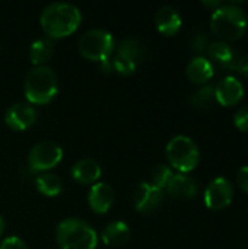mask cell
I'll list each match as a JSON object with an SVG mask.
<instances>
[{
	"instance_id": "8",
	"label": "cell",
	"mask_w": 248,
	"mask_h": 249,
	"mask_svg": "<svg viewBox=\"0 0 248 249\" xmlns=\"http://www.w3.org/2000/svg\"><path fill=\"white\" fill-rule=\"evenodd\" d=\"M234 197V188L227 178H215L205 190V204L210 210H224Z\"/></svg>"
},
{
	"instance_id": "13",
	"label": "cell",
	"mask_w": 248,
	"mask_h": 249,
	"mask_svg": "<svg viewBox=\"0 0 248 249\" xmlns=\"http://www.w3.org/2000/svg\"><path fill=\"white\" fill-rule=\"evenodd\" d=\"M155 23H156V28L161 34L172 36L180 31L183 20H181V16L175 7L162 6L158 9V12L155 15Z\"/></svg>"
},
{
	"instance_id": "16",
	"label": "cell",
	"mask_w": 248,
	"mask_h": 249,
	"mask_svg": "<svg viewBox=\"0 0 248 249\" xmlns=\"http://www.w3.org/2000/svg\"><path fill=\"white\" fill-rule=\"evenodd\" d=\"M208 60L212 63L213 69L215 66H218L219 69H231L232 63H234V58H235V51L224 41H216V42H212L209 44L208 50Z\"/></svg>"
},
{
	"instance_id": "9",
	"label": "cell",
	"mask_w": 248,
	"mask_h": 249,
	"mask_svg": "<svg viewBox=\"0 0 248 249\" xmlns=\"http://www.w3.org/2000/svg\"><path fill=\"white\" fill-rule=\"evenodd\" d=\"M164 201V190L152 185L149 181L140 182L133 193V206L139 213H152Z\"/></svg>"
},
{
	"instance_id": "14",
	"label": "cell",
	"mask_w": 248,
	"mask_h": 249,
	"mask_svg": "<svg viewBox=\"0 0 248 249\" xmlns=\"http://www.w3.org/2000/svg\"><path fill=\"white\" fill-rule=\"evenodd\" d=\"M197 191H199L197 182L186 174L172 175V178L170 179V182L167 185V193L171 197L180 198V200L193 198L197 194Z\"/></svg>"
},
{
	"instance_id": "10",
	"label": "cell",
	"mask_w": 248,
	"mask_h": 249,
	"mask_svg": "<svg viewBox=\"0 0 248 249\" xmlns=\"http://www.w3.org/2000/svg\"><path fill=\"white\" fill-rule=\"evenodd\" d=\"M37 120V111L31 104L16 102L10 105L4 114V123L15 131L28 130Z\"/></svg>"
},
{
	"instance_id": "31",
	"label": "cell",
	"mask_w": 248,
	"mask_h": 249,
	"mask_svg": "<svg viewBox=\"0 0 248 249\" xmlns=\"http://www.w3.org/2000/svg\"><path fill=\"white\" fill-rule=\"evenodd\" d=\"M203 4H205V6H208V7H215V10H216L218 7H221V6H222V3H221V1H203Z\"/></svg>"
},
{
	"instance_id": "28",
	"label": "cell",
	"mask_w": 248,
	"mask_h": 249,
	"mask_svg": "<svg viewBox=\"0 0 248 249\" xmlns=\"http://www.w3.org/2000/svg\"><path fill=\"white\" fill-rule=\"evenodd\" d=\"M237 182H238L240 188H241L244 193H247L248 194V166H243V168L238 171Z\"/></svg>"
},
{
	"instance_id": "19",
	"label": "cell",
	"mask_w": 248,
	"mask_h": 249,
	"mask_svg": "<svg viewBox=\"0 0 248 249\" xmlns=\"http://www.w3.org/2000/svg\"><path fill=\"white\" fill-rule=\"evenodd\" d=\"M54 53V42L51 38H39L29 47V58L34 66H44Z\"/></svg>"
},
{
	"instance_id": "15",
	"label": "cell",
	"mask_w": 248,
	"mask_h": 249,
	"mask_svg": "<svg viewBox=\"0 0 248 249\" xmlns=\"http://www.w3.org/2000/svg\"><path fill=\"white\" fill-rule=\"evenodd\" d=\"M70 174L75 181L88 185V184H96V181L101 178L102 171L99 163L95 162L94 159H80L73 165Z\"/></svg>"
},
{
	"instance_id": "29",
	"label": "cell",
	"mask_w": 248,
	"mask_h": 249,
	"mask_svg": "<svg viewBox=\"0 0 248 249\" xmlns=\"http://www.w3.org/2000/svg\"><path fill=\"white\" fill-rule=\"evenodd\" d=\"M209 47V41L205 35H197L194 39H193V50L196 51H205L208 50Z\"/></svg>"
},
{
	"instance_id": "5",
	"label": "cell",
	"mask_w": 248,
	"mask_h": 249,
	"mask_svg": "<svg viewBox=\"0 0 248 249\" xmlns=\"http://www.w3.org/2000/svg\"><path fill=\"white\" fill-rule=\"evenodd\" d=\"M167 159L180 174L191 172L199 160L200 152L197 144L187 136H175L167 144Z\"/></svg>"
},
{
	"instance_id": "4",
	"label": "cell",
	"mask_w": 248,
	"mask_h": 249,
	"mask_svg": "<svg viewBox=\"0 0 248 249\" xmlns=\"http://www.w3.org/2000/svg\"><path fill=\"white\" fill-rule=\"evenodd\" d=\"M56 239L60 249H95L98 236L95 229L80 219H64L56 231Z\"/></svg>"
},
{
	"instance_id": "25",
	"label": "cell",
	"mask_w": 248,
	"mask_h": 249,
	"mask_svg": "<svg viewBox=\"0 0 248 249\" xmlns=\"http://www.w3.org/2000/svg\"><path fill=\"white\" fill-rule=\"evenodd\" d=\"M231 69L248 77V54H235Z\"/></svg>"
},
{
	"instance_id": "11",
	"label": "cell",
	"mask_w": 248,
	"mask_h": 249,
	"mask_svg": "<svg viewBox=\"0 0 248 249\" xmlns=\"http://www.w3.org/2000/svg\"><path fill=\"white\" fill-rule=\"evenodd\" d=\"M243 96H244V86L234 76H228L222 79L215 88V101L222 107L237 105L243 99Z\"/></svg>"
},
{
	"instance_id": "12",
	"label": "cell",
	"mask_w": 248,
	"mask_h": 249,
	"mask_svg": "<svg viewBox=\"0 0 248 249\" xmlns=\"http://www.w3.org/2000/svg\"><path fill=\"white\" fill-rule=\"evenodd\" d=\"M114 200H115V193H114L113 187L107 182L94 184L88 193L89 207L92 209V212H95L98 214L107 213L113 207Z\"/></svg>"
},
{
	"instance_id": "30",
	"label": "cell",
	"mask_w": 248,
	"mask_h": 249,
	"mask_svg": "<svg viewBox=\"0 0 248 249\" xmlns=\"http://www.w3.org/2000/svg\"><path fill=\"white\" fill-rule=\"evenodd\" d=\"M99 64H101V70H102L104 73H113L111 58H110V60H105V61H102V63H99Z\"/></svg>"
},
{
	"instance_id": "26",
	"label": "cell",
	"mask_w": 248,
	"mask_h": 249,
	"mask_svg": "<svg viewBox=\"0 0 248 249\" xmlns=\"http://www.w3.org/2000/svg\"><path fill=\"white\" fill-rule=\"evenodd\" d=\"M234 124L240 131H248V107H243L234 117Z\"/></svg>"
},
{
	"instance_id": "2",
	"label": "cell",
	"mask_w": 248,
	"mask_h": 249,
	"mask_svg": "<svg viewBox=\"0 0 248 249\" xmlns=\"http://www.w3.org/2000/svg\"><path fill=\"white\" fill-rule=\"evenodd\" d=\"M25 96L29 104L45 105L54 99L58 90V80L54 70L48 66H35L25 77Z\"/></svg>"
},
{
	"instance_id": "18",
	"label": "cell",
	"mask_w": 248,
	"mask_h": 249,
	"mask_svg": "<svg viewBox=\"0 0 248 249\" xmlns=\"http://www.w3.org/2000/svg\"><path fill=\"white\" fill-rule=\"evenodd\" d=\"M130 239V228L121 222L115 220L107 225L102 231V241L110 247H121Z\"/></svg>"
},
{
	"instance_id": "23",
	"label": "cell",
	"mask_w": 248,
	"mask_h": 249,
	"mask_svg": "<svg viewBox=\"0 0 248 249\" xmlns=\"http://www.w3.org/2000/svg\"><path fill=\"white\" fill-rule=\"evenodd\" d=\"M172 175L174 174H172V171H171L170 166H167L164 163H159V165H156L152 169V172H151V181L149 182L152 185L164 190V188H167V185H168L170 179L172 178Z\"/></svg>"
},
{
	"instance_id": "6",
	"label": "cell",
	"mask_w": 248,
	"mask_h": 249,
	"mask_svg": "<svg viewBox=\"0 0 248 249\" xmlns=\"http://www.w3.org/2000/svg\"><path fill=\"white\" fill-rule=\"evenodd\" d=\"M77 48L85 58L102 63L111 58L115 48V39L108 31L91 29L79 38Z\"/></svg>"
},
{
	"instance_id": "1",
	"label": "cell",
	"mask_w": 248,
	"mask_h": 249,
	"mask_svg": "<svg viewBox=\"0 0 248 249\" xmlns=\"http://www.w3.org/2000/svg\"><path fill=\"white\" fill-rule=\"evenodd\" d=\"M80 10L70 3L56 1L45 6L39 16V23L48 38H64L72 35L80 25Z\"/></svg>"
},
{
	"instance_id": "24",
	"label": "cell",
	"mask_w": 248,
	"mask_h": 249,
	"mask_svg": "<svg viewBox=\"0 0 248 249\" xmlns=\"http://www.w3.org/2000/svg\"><path fill=\"white\" fill-rule=\"evenodd\" d=\"M111 66H113V71H115L118 74H123V76L132 74L136 70V67H137V64H134L132 61H127V60L118 57V55L111 58Z\"/></svg>"
},
{
	"instance_id": "3",
	"label": "cell",
	"mask_w": 248,
	"mask_h": 249,
	"mask_svg": "<svg viewBox=\"0 0 248 249\" xmlns=\"http://www.w3.org/2000/svg\"><path fill=\"white\" fill-rule=\"evenodd\" d=\"M248 26L246 12L235 4H222L213 10L210 18V28L224 42L241 38Z\"/></svg>"
},
{
	"instance_id": "22",
	"label": "cell",
	"mask_w": 248,
	"mask_h": 249,
	"mask_svg": "<svg viewBox=\"0 0 248 249\" xmlns=\"http://www.w3.org/2000/svg\"><path fill=\"white\" fill-rule=\"evenodd\" d=\"M215 102V88L213 86H203L200 88L193 96H191V104L194 108L199 109H206L209 107H212V104Z\"/></svg>"
},
{
	"instance_id": "17",
	"label": "cell",
	"mask_w": 248,
	"mask_h": 249,
	"mask_svg": "<svg viewBox=\"0 0 248 249\" xmlns=\"http://www.w3.org/2000/svg\"><path fill=\"white\" fill-rule=\"evenodd\" d=\"M187 77L196 83V85H203L206 82H209L213 77L215 69L212 66V63L206 58V57H194L189 64H187Z\"/></svg>"
},
{
	"instance_id": "21",
	"label": "cell",
	"mask_w": 248,
	"mask_h": 249,
	"mask_svg": "<svg viewBox=\"0 0 248 249\" xmlns=\"http://www.w3.org/2000/svg\"><path fill=\"white\" fill-rule=\"evenodd\" d=\"M35 187L37 190L47 197H56L61 193V179L56 174L42 172L35 178Z\"/></svg>"
},
{
	"instance_id": "32",
	"label": "cell",
	"mask_w": 248,
	"mask_h": 249,
	"mask_svg": "<svg viewBox=\"0 0 248 249\" xmlns=\"http://www.w3.org/2000/svg\"><path fill=\"white\" fill-rule=\"evenodd\" d=\"M3 231H4V220H3V217H1V214H0V236H1V233H3Z\"/></svg>"
},
{
	"instance_id": "20",
	"label": "cell",
	"mask_w": 248,
	"mask_h": 249,
	"mask_svg": "<svg viewBox=\"0 0 248 249\" xmlns=\"http://www.w3.org/2000/svg\"><path fill=\"white\" fill-rule=\"evenodd\" d=\"M117 55L137 64L139 61L143 60L145 55V48L140 39L137 38H126L123 39L118 47H117Z\"/></svg>"
},
{
	"instance_id": "27",
	"label": "cell",
	"mask_w": 248,
	"mask_h": 249,
	"mask_svg": "<svg viewBox=\"0 0 248 249\" xmlns=\"http://www.w3.org/2000/svg\"><path fill=\"white\" fill-rule=\"evenodd\" d=\"M0 249H28V245L18 236H7L1 241Z\"/></svg>"
},
{
	"instance_id": "7",
	"label": "cell",
	"mask_w": 248,
	"mask_h": 249,
	"mask_svg": "<svg viewBox=\"0 0 248 249\" xmlns=\"http://www.w3.org/2000/svg\"><path fill=\"white\" fill-rule=\"evenodd\" d=\"M63 159V149L60 144L44 140L34 144L28 153V163L32 171L47 172L48 169L57 166Z\"/></svg>"
}]
</instances>
